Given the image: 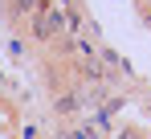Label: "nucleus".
Wrapping results in <instances>:
<instances>
[{"instance_id":"nucleus-1","label":"nucleus","mask_w":151,"mask_h":139,"mask_svg":"<svg viewBox=\"0 0 151 139\" xmlns=\"http://www.w3.org/2000/svg\"><path fill=\"white\" fill-rule=\"evenodd\" d=\"M41 12V0H8V21L12 25H29Z\"/></svg>"},{"instance_id":"nucleus-3","label":"nucleus","mask_w":151,"mask_h":139,"mask_svg":"<svg viewBox=\"0 0 151 139\" xmlns=\"http://www.w3.org/2000/svg\"><path fill=\"white\" fill-rule=\"evenodd\" d=\"M119 139H143V131H139V127H123V131H119Z\"/></svg>"},{"instance_id":"nucleus-2","label":"nucleus","mask_w":151,"mask_h":139,"mask_svg":"<svg viewBox=\"0 0 151 139\" xmlns=\"http://www.w3.org/2000/svg\"><path fill=\"white\" fill-rule=\"evenodd\" d=\"M78 111V94H57V115H74Z\"/></svg>"}]
</instances>
